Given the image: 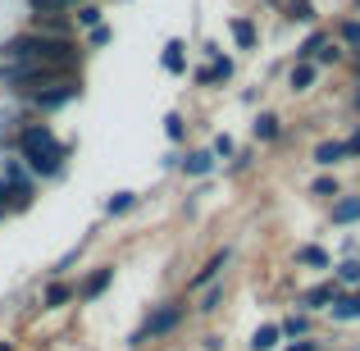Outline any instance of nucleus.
Wrapping results in <instances>:
<instances>
[{
	"mask_svg": "<svg viewBox=\"0 0 360 351\" xmlns=\"http://www.w3.org/2000/svg\"><path fill=\"white\" fill-rule=\"evenodd\" d=\"M0 64H55L64 73H82V46L78 37H46L27 27L0 46Z\"/></svg>",
	"mask_w": 360,
	"mask_h": 351,
	"instance_id": "obj_1",
	"label": "nucleus"
},
{
	"mask_svg": "<svg viewBox=\"0 0 360 351\" xmlns=\"http://www.w3.org/2000/svg\"><path fill=\"white\" fill-rule=\"evenodd\" d=\"M14 155L23 160L27 169H32L37 183H55V178H64V169H69L73 146L55 137V141H37V146H23V151H14Z\"/></svg>",
	"mask_w": 360,
	"mask_h": 351,
	"instance_id": "obj_2",
	"label": "nucleus"
},
{
	"mask_svg": "<svg viewBox=\"0 0 360 351\" xmlns=\"http://www.w3.org/2000/svg\"><path fill=\"white\" fill-rule=\"evenodd\" d=\"M187 319V306L183 301H165V306H155L146 319H141V328L128 338V347H146V343H160V338H169L178 324Z\"/></svg>",
	"mask_w": 360,
	"mask_h": 351,
	"instance_id": "obj_3",
	"label": "nucleus"
},
{
	"mask_svg": "<svg viewBox=\"0 0 360 351\" xmlns=\"http://www.w3.org/2000/svg\"><path fill=\"white\" fill-rule=\"evenodd\" d=\"M0 178H5V187H9V215H23V210H32V201H37V178H32V169L23 165L18 155H9L5 160V169H0Z\"/></svg>",
	"mask_w": 360,
	"mask_h": 351,
	"instance_id": "obj_4",
	"label": "nucleus"
},
{
	"mask_svg": "<svg viewBox=\"0 0 360 351\" xmlns=\"http://www.w3.org/2000/svg\"><path fill=\"white\" fill-rule=\"evenodd\" d=\"M78 96H82V73H69L64 82H55V87H46V91H37V96H27L23 106H27V115L51 119V115H60L64 106H73Z\"/></svg>",
	"mask_w": 360,
	"mask_h": 351,
	"instance_id": "obj_5",
	"label": "nucleus"
},
{
	"mask_svg": "<svg viewBox=\"0 0 360 351\" xmlns=\"http://www.w3.org/2000/svg\"><path fill=\"white\" fill-rule=\"evenodd\" d=\"M229 264H233V246H219V251H214L210 260H205L201 269H196L192 279H187V292H201V288H210V283L219 279V274L229 269Z\"/></svg>",
	"mask_w": 360,
	"mask_h": 351,
	"instance_id": "obj_6",
	"label": "nucleus"
},
{
	"mask_svg": "<svg viewBox=\"0 0 360 351\" xmlns=\"http://www.w3.org/2000/svg\"><path fill=\"white\" fill-rule=\"evenodd\" d=\"M115 264H96V269H91L87 274V279H82L78 283V301H82V306H91V301H101V297H105V292H110V283H115Z\"/></svg>",
	"mask_w": 360,
	"mask_h": 351,
	"instance_id": "obj_7",
	"label": "nucleus"
},
{
	"mask_svg": "<svg viewBox=\"0 0 360 351\" xmlns=\"http://www.w3.org/2000/svg\"><path fill=\"white\" fill-rule=\"evenodd\" d=\"M214 160L219 155H214L210 146H196V151H187V155L178 160V169H183L187 178H205V174H214Z\"/></svg>",
	"mask_w": 360,
	"mask_h": 351,
	"instance_id": "obj_8",
	"label": "nucleus"
},
{
	"mask_svg": "<svg viewBox=\"0 0 360 351\" xmlns=\"http://www.w3.org/2000/svg\"><path fill=\"white\" fill-rule=\"evenodd\" d=\"M27 27H37V32H46V37H73L78 32V27H73V14H32Z\"/></svg>",
	"mask_w": 360,
	"mask_h": 351,
	"instance_id": "obj_9",
	"label": "nucleus"
},
{
	"mask_svg": "<svg viewBox=\"0 0 360 351\" xmlns=\"http://www.w3.org/2000/svg\"><path fill=\"white\" fill-rule=\"evenodd\" d=\"M224 82H233V60H224V55L196 69V87H224Z\"/></svg>",
	"mask_w": 360,
	"mask_h": 351,
	"instance_id": "obj_10",
	"label": "nucleus"
},
{
	"mask_svg": "<svg viewBox=\"0 0 360 351\" xmlns=\"http://www.w3.org/2000/svg\"><path fill=\"white\" fill-rule=\"evenodd\" d=\"M69 301H78V288H73V283H64V279L46 283V292H41V306L46 310H60V306H69Z\"/></svg>",
	"mask_w": 360,
	"mask_h": 351,
	"instance_id": "obj_11",
	"label": "nucleus"
},
{
	"mask_svg": "<svg viewBox=\"0 0 360 351\" xmlns=\"http://www.w3.org/2000/svg\"><path fill=\"white\" fill-rule=\"evenodd\" d=\"M160 64H165V73H187V42L183 37H169L165 42V55H160Z\"/></svg>",
	"mask_w": 360,
	"mask_h": 351,
	"instance_id": "obj_12",
	"label": "nucleus"
},
{
	"mask_svg": "<svg viewBox=\"0 0 360 351\" xmlns=\"http://www.w3.org/2000/svg\"><path fill=\"white\" fill-rule=\"evenodd\" d=\"M333 297H338V283H319V288L301 292V310H328Z\"/></svg>",
	"mask_w": 360,
	"mask_h": 351,
	"instance_id": "obj_13",
	"label": "nucleus"
},
{
	"mask_svg": "<svg viewBox=\"0 0 360 351\" xmlns=\"http://www.w3.org/2000/svg\"><path fill=\"white\" fill-rule=\"evenodd\" d=\"M96 23H105V9H101V0H82V5L73 9V27H78V32H87V27H96Z\"/></svg>",
	"mask_w": 360,
	"mask_h": 351,
	"instance_id": "obj_14",
	"label": "nucleus"
},
{
	"mask_svg": "<svg viewBox=\"0 0 360 351\" xmlns=\"http://www.w3.org/2000/svg\"><path fill=\"white\" fill-rule=\"evenodd\" d=\"M310 160H315V165H324V169L342 165V160H347V141H319V146H315V155H310Z\"/></svg>",
	"mask_w": 360,
	"mask_h": 351,
	"instance_id": "obj_15",
	"label": "nucleus"
},
{
	"mask_svg": "<svg viewBox=\"0 0 360 351\" xmlns=\"http://www.w3.org/2000/svg\"><path fill=\"white\" fill-rule=\"evenodd\" d=\"M315 73H319V64H315V60H297V69L288 73V87H292V91H310Z\"/></svg>",
	"mask_w": 360,
	"mask_h": 351,
	"instance_id": "obj_16",
	"label": "nucleus"
},
{
	"mask_svg": "<svg viewBox=\"0 0 360 351\" xmlns=\"http://www.w3.org/2000/svg\"><path fill=\"white\" fill-rule=\"evenodd\" d=\"M251 132H255V141H278L283 137V119L264 110V115H255V128Z\"/></svg>",
	"mask_w": 360,
	"mask_h": 351,
	"instance_id": "obj_17",
	"label": "nucleus"
},
{
	"mask_svg": "<svg viewBox=\"0 0 360 351\" xmlns=\"http://www.w3.org/2000/svg\"><path fill=\"white\" fill-rule=\"evenodd\" d=\"M292 260H297V264H306V269H328V264H333L324 246H297V255H292Z\"/></svg>",
	"mask_w": 360,
	"mask_h": 351,
	"instance_id": "obj_18",
	"label": "nucleus"
},
{
	"mask_svg": "<svg viewBox=\"0 0 360 351\" xmlns=\"http://www.w3.org/2000/svg\"><path fill=\"white\" fill-rule=\"evenodd\" d=\"M278 343H283V328H278V324H260V328L251 333V351H274Z\"/></svg>",
	"mask_w": 360,
	"mask_h": 351,
	"instance_id": "obj_19",
	"label": "nucleus"
},
{
	"mask_svg": "<svg viewBox=\"0 0 360 351\" xmlns=\"http://www.w3.org/2000/svg\"><path fill=\"white\" fill-rule=\"evenodd\" d=\"M229 32H233V42H238L242 51H251V46L260 42V32H255V23H251V18H233V23H229Z\"/></svg>",
	"mask_w": 360,
	"mask_h": 351,
	"instance_id": "obj_20",
	"label": "nucleus"
},
{
	"mask_svg": "<svg viewBox=\"0 0 360 351\" xmlns=\"http://www.w3.org/2000/svg\"><path fill=\"white\" fill-rule=\"evenodd\" d=\"M333 224H356L360 219V196H342V201H333V215H328Z\"/></svg>",
	"mask_w": 360,
	"mask_h": 351,
	"instance_id": "obj_21",
	"label": "nucleus"
},
{
	"mask_svg": "<svg viewBox=\"0 0 360 351\" xmlns=\"http://www.w3.org/2000/svg\"><path fill=\"white\" fill-rule=\"evenodd\" d=\"M328 315H333V319H360V292H356V297H342V292H338L333 306H328Z\"/></svg>",
	"mask_w": 360,
	"mask_h": 351,
	"instance_id": "obj_22",
	"label": "nucleus"
},
{
	"mask_svg": "<svg viewBox=\"0 0 360 351\" xmlns=\"http://www.w3.org/2000/svg\"><path fill=\"white\" fill-rule=\"evenodd\" d=\"M219 306H224V283L214 279L210 288H201V306H196V310H201V315H214Z\"/></svg>",
	"mask_w": 360,
	"mask_h": 351,
	"instance_id": "obj_23",
	"label": "nucleus"
},
{
	"mask_svg": "<svg viewBox=\"0 0 360 351\" xmlns=\"http://www.w3.org/2000/svg\"><path fill=\"white\" fill-rule=\"evenodd\" d=\"M132 205H137V192H115V196H105V215H110V219L128 215Z\"/></svg>",
	"mask_w": 360,
	"mask_h": 351,
	"instance_id": "obj_24",
	"label": "nucleus"
},
{
	"mask_svg": "<svg viewBox=\"0 0 360 351\" xmlns=\"http://www.w3.org/2000/svg\"><path fill=\"white\" fill-rule=\"evenodd\" d=\"M110 42H115V27H110V23H96V27H87L82 51H101V46H110Z\"/></svg>",
	"mask_w": 360,
	"mask_h": 351,
	"instance_id": "obj_25",
	"label": "nucleus"
},
{
	"mask_svg": "<svg viewBox=\"0 0 360 351\" xmlns=\"http://www.w3.org/2000/svg\"><path fill=\"white\" fill-rule=\"evenodd\" d=\"M165 137L169 141H183L187 137V119L178 115V110H169V115H165Z\"/></svg>",
	"mask_w": 360,
	"mask_h": 351,
	"instance_id": "obj_26",
	"label": "nucleus"
},
{
	"mask_svg": "<svg viewBox=\"0 0 360 351\" xmlns=\"http://www.w3.org/2000/svg\"><path fill=\"white\" fill-rule=\"evenodd\" d=\"M324 42H328V37H324V32H310V37H306V42H301V46H297V60H315V55H319V46H324Z\"/></svg>",
	"mask_w": 360,
	"mask_h": 351,
	"instance_id": "obj_27",
	"label": "nucleus"
},
{
	"mask_svg": "<svg viewBox=\"0 0 360 351\" xmlns=\"http://www.w3.org/2000/svg\"><path fill=\"white\" fill-rule=\"evenodd\" d=\"M78 255H82V246H73V251H64V255H60V260H55V264H51V279H64V274H69V269H73V264H78Z\"/></svg>",
	"mask_w": 360,
	"mask_h": 351,
	"instance_id": "obj_28",
	"label": "nucleus"
},
{
	"mask_svg": "<svg viewBox=\"0 0 360 351\" xmlns=\"http://www.w3.org/2000/svg\"><path fill=\"white\" fill-rule=\"evenodd\" d=\"M278 328H283V338H306L310 333V319L306 315H292V319H283Z\"/></svg>",
	"mask_w": 360,
	"mask_h": 351,
	"instance_id": "obj_29",
	"label": "nucleus"
},
{
	"mask_svg": "<svg viewBox=\"0 0 360 351\" xmlns=\"http://www.w3.org/2000/svg\"><path fill=\"white\" fill-rule=\"evenodd\" d=\"M288 18H297V23H310V18H315V5H310V0H288Z\"/></svg>",
	"mask_w": 360,
	"mask_h": 351,
	"instance_id": "obj_30",
	"label": "nucleus"
},
{
	"mask_svg": "<svg viewBox=\"0 0 360 351\" xmlns=\"http://www.w3.org/2000/svg\"><path fill=\"white\" fill-rule=\"evenodd\" d=\"M338 283H360V260H352V255H347V260L338 264Z\"/></svg>",
	"mask_w": 360,
	"mask_h": 351,
	"instance_id": "obj_31",
	"label": "nucleus"
},
{
	"mask_svg": "<svg viewBox=\"0 0 360 351\" xmlns=\"http://www.w3.org/2000/svg\"><path fill=\"white\" fill-rule=\"evenodd\" d=\"M338 60H342V46H333V42H324V46H319L315 64H338Z\"/></svg>",
	"mask_w": 360,
	"mask_h": 351,
	"instance_id": "obj_32",
	"label": "nucleus"
},
{
	"mask_svg": "<svg viewBox=\"0 0 360 351\" xmlns=\"http://www.w3.org/2000/svg\"><path fill=\"white\" fill-rule=\"evenodd\" d=\"M338 37H342V46H352V51L360 55V23H342V32H338Z\"/></svg>",
	"mask_w": 360,
	"mask_h": 351,
	"instance_id": "obj_33",
	"label": "nucleus"
},
{
	"mask_svg": "<svg viewBox=\"0 0 360 351\" xmlns=\"http://www.w3.org/2000/svg\"><path fill=\"white\" fill-rule=\"evenodd\" d=\"M210 151H214V155H224V160H233V151H238V146H233V137H229V132H219Z\"/></svg>",
	"mask_w": 360,
	"mask_h": 351,
	"instance_id": "obj_34",
	"label": "nucleus"
},
{
	"mask_svg": "<svg viewBox=\"0 0 360 351\" xmlns=\"http://www.w3.org/2000/svg\"><path fill=\"white\" fill-rule=\"evenodd\" d=\"M310 192H315V196H338V178H315Z\"/></svg>",
	"mask_w": 360,
	"mask_h": 351,
	"instance_id": "obj_35",
	"label": "nucleus"
},
{
	"mask_svg": "<svg viewBox=\"0 0 360 351\" xmlns=\"http://www.w3.org/2000/svg\"><path fill=\"white\" fill-rule=\"evenodd\" d=\"M288 351H319V343H315V338H297Z\"/></svg>",
	"mask_w": 360,
	"mask_h": 351,
	"instance_id": "obj_36",
	"label": "nucleus"
},
{
	"mask_svg": "<svg viewBox=\"0 0 360 351\" xmlns=\"http://www.w3.org/2000/svg\"><path fill=\"white\" fill-rule=\"evenodd\" d=\"M251 160H255L251 151H233V169H246V165H251Z\"/></svg>",
	"mask_w": 360,
	"mask_h": 351,
	"instance_id": "obj_37",
	"label": "nucleus"
},
{
	"mask_svg": "<svg viewBox=\"0 0 360 351\" xmlns=\"http://www.w3.org/2000/svg\"><path fill=\"white\" fill-rule=\"evenodd\" d=\"M9 215V187H5V178H0V219Z\"/></svg>",
	"mask_w": 360,
	"mask_h": 351,
	"instance_id": "obj_38",
	"label": "nucleus"
},
{
	"mask_svg": "<svg viewBox=\"0 0 360 351\" xmlns=\"http://www.w3.org/2000/svg\"><path fill=\"white\" fill-rule=\"evenodd\" d=\"M347 155H360V128L352 132V141H347Z\"/></svg>",
	"mask_w": 360,
	"mask_h": 351,
	"instance_id": "obj_39",
	"label": "nucleus"
},
{
	"mask_svg": "<svg viewBox=\"0 0 360 351\" xmlns=\"http://www.w3.org/2000/svg\"><path fill=\"white\" fill-rule=\"evenodd\" d=\"M201 347H205V351H224V338H205Z\"/></svg>",
	"mask_w": 360,
	"mask_h": 351,
	"instance_id": "obj_40",
	"label": "nucleus"
},
{
	"mask_svg": "<svg viewBox=\"0 0 360 351\" xmlns=\"http://www.w3.org/2000/svg\"><path fill=\"white\" fill-rule=\"evenodd\" d=\"M0 351H14V343H9V338H0Z\"/></svg>",
	"mask_w": 360,
	"mask_h": 351,
	"instance_id": "obj_41",
	"label": "nucleus"
},
{
	"mask_svg": "<svg viewBox=\"0 0 360 351\" xmlns=\"http://www.w3.org/2000/svg\"><path fill=\"white\" fill-rule=\"evenodd\" d=\"M356 110H360V91H356Z\"/></svg>",
	"mask_w": 360,
	"mask_h": 351,
	"instance_id": "obj_42",
	"label": "nucleus"
},
{
	"mask_svg": "<svg viewBox=\"0 0 360 351\" xmlns=\"http://www.w3.org/2000/svg\"><path fill=\"white\" fill-rule=\"evenodd\" d=\"M356 69H360V64H356Z\"/></svg>",
	"mask_w": 360,
	"mask_h": 351,
	"instance_id": "obj_43",
	"label": "nucleus"
}]
</instances>
